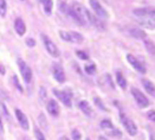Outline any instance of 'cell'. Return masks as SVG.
I'll return each mask as SVG.
<instances>
[{"label": "cell", "mask_w": 155, "mask_h": 140, "mask_svg": "<svg viewBox=\"0 0 155 140\" xmlns=\"http://www.w3.org/2000/svg\"><path fill=\"white\" fill-rule=\"evenodd\" d=\"M133 14L137 17L139 20H152L155 22V11L153 7H140L135 9Z\"/></svg>", "instance_id": "6da1fadb"}, {"label": "cell", "mask_w": 155, "mask_h": 140, "mask_svg": "<svg viewBox=\"0 0 155 140\" xmlns=\"http://www.w3.org/2000/svg\"><path fill=\"white\" fill-rule=\"evenodd\" d=\"M100 126H101V128L103 129L108 135H110V137H113V138L120 139V138L122 137V132H121L120 129H117V128L113 125V122H111L110 120H108V119L102 120L101 124H100Z\"/></svg>", "instance_id": "7a4b0ae2"}, {"label": "cell", "mask_w": 155, "mask_h": 140, "mask_svg": "<svg viewBox=\"0 0 155 140\" xmlns=\"http://www.w3.org/2000/svg\"><path fill=\"white\" fill-rule=\"evenodd\" d=\"M40 38H41V42H43V44L45 46V50L48 51L53 58H58L59 55H61V52L58 50V46L45 33H40Z\"/></svg>", "instance_id": "3957f363"}, {"label": "cell", "mask_w": 155, "mask_h": 140, "mask_svg": "<svg viewBox=\"0 0 155 140\" xmlns=\"http://www.w3.org/2000/svg\"><path fill=\"white\" fill-rule=\"evenodd\" d=\"M120 121L122 124V126L124 127V129L128 132V134L131 137H135L137 134V127L135 125V122L130 119L129 116H127L123 113H120Z\"/></svg>", "instance_id": "277c9868"}, {"label": "cell", "mask_w": 155, "mask_h": 140, "mask_svg": "<svg viewBox=\"0 0 155 140\" xmlns=\"http://www.w3.org/2000/svg\"><path fill=\"white\" fill-rule=\"evenodd\" d=\"M131 95H133L134 100H135V102L137 103V106L140 108H146V107H148L150 104V101L148 100V97L137 88H131Z\"/></svg>", "instance_id": "5b68a950"}, {"label": "cell", "mask_w": 155, "mask_h": 140, "mask_svg": "<svg viewBox=\"0 0 155 140\" xmlns=\"http://www.w3.org/2000/svg\"><path fill=\"white\" fill-rule=\"evenodd\" d=\"M52 93L54 94V96L64 104L65 107H70L71 106V99H72V93L70 91V89L66 90H58L53 89Z\"/></svg>", "instance_id": "8992f818"}, {"label": "cell", "mask_w": 155, "mask_h": 140, "mask_svg": "<svg viewBox=\"0 0 155 140\" xmlns=\"http://www.w3.org/2000/svg\"><path fill=\"white\" fill-rule=\"evenodd\" d=\"M18 68H19V71L21 74V77L24 80V82L28 84L32 81V70H31V68L20 58L18 60Z\"/></svg>", "instance_id": "52a82bcc"}, {"label": "cell", "mask_w": 155, "mask_h": 140, "mask_svg": "<svg viewBox=\"0 0 155 140\" xmlns=\"http://www.w3.org/2000/svg\"><path fill=\"white\" fill-rule=\"evenodd\" d=\"M127 61H128V63L133 67V69H135L139 74H146V73H147L146 65H144L139 58H136L134 55L128 53V55H127Z\"/></svg>", "instance_id": "ba28073f"}, {"label": "cell", "mask_w": 155, "mask_h": 140, "mask_svg": "<svg viewBox=\"0 0 155 140\" xmlns=\"http://www.w3.org/2000/svg\"><path fill=\"white\" fill-rule=\"evenodd\" d=\"M52 76L58 82V83H64L65 82V73L63 70V67L59 63H53L51 67Z\"/></svg>", "instance_id": "9c48e42d"}, {"label": "cell", "mask_w": 155, "mask_h": 140, "mask_svg": "<svg viewBox=\"0 0 155 140\" xmlns=\"http://www.w3.org/2000/svg\"><path fill=\"white\" fill-rule=\"evenodd\" d=\"M89 4H90L91 9L94 10V12L96 13V15H97L100 19L108 18V12L105 11V9L101 5V2H98V1H96V0H90Z\"/></svg>", "instance_id": "30bf717a"}, {"label": "cell", "mask_w": 155, "mask_h": 140, "mask_svg": "<svg viewBox=\"0 0 155 140\" xmlns=\"http://www.w3.org/2000/svg\"><path fill=\"white\" fill-rule=\"evenodd\" d=\"M14 114H15V118H17V120H18L19 125L21 126V128L27 131L30 128V122H28V119L25 115V113L17 108V109H14Z\"/></svg>", "instance_id": "8fae6325"}, {"label": "cell", "mask_w": 155, "mask_h": 140, "mask_svg": "<svg viewBox=\"0 0 155 140\" xmlns=\"http://www.w3.org/2000/svg\"><path fill=\"white\" fill-rule=\"evenodd\" d=\"M46 109L49 112V114L53 116V118H57L59 115V104L56 100H49L48 104H46Z\"/></svg>", "instance_id": "7c38bea8"}, {"label": "cell", "mask_w": 155, "mask_h": 140, "mask_svg": "<svg viewBox=\"0 0 155 140\" xmlns=\"http://www.w3.org/2000/svg\"><path fill=\"white\" fill-rule=\"evenodd\" d=\"M128 33H129L133 38H135V39H144L146 37H147L146 32L143 31L142 29L136 27V26L129 27V29H128Z\"/></svg>", "instance_id": "4fadbf2b"}, {"label": "cell", "mask_w": 155, "mask_h": 140, "mask_svg": "<svg viewBox=\"0 0 155 140\" xmlns=\"http://www.w3.org/2000/svg\"><path fill=\"white\" fill-rule=\"evenodd\" d=\"M14 30H15L17 35H18V36H20V37H23V36L25 35L26 25H25V23H24V20H23L21 18H17V19L14 20Z\"/></svg>", "instance_id": "5bb4252c"}, {"label": "cell", "mask_w": 155, "mask_h": 140, "mask_svg": "<svg viewBox=\"0 0 155 140\" xmlns=\"http://www.w3.org/2000/svg\"><path fill=\"white\" fill-rule=\"evenodd\" d=\"M78 108L82 111V113L88 116V118H91L92 116V108H91L90 103L87 101V100H82L78 103Z\"/></svg>", "instance_id": "9a60e30c"}, {"label": "cell", "mask_w": 155, "mask_h": 140, "mask_svg": "<svg viewBox=\"0 0 155 140\" xmlns=\"http://www.w3.org/2000/svg\"><path fill=\"white\" fill-rule=\"evenodd\" d=\"M115 80H116V83L117 86L121 88V89H127V80H126V77L123 76V74H122V71H118L117 70L116 74H115Z\"/></svg>", "instance_id": "2e32d148"}, {"label": "cell", "mask_w": 155, "mask_h": 140, "mask_svg": "<svg viewBox=\"0 0 155 140\" xmlns=\"http://www.w3.org/2000/svg\"><path fill=\"white\" fill-rule=\"evenodd\" d=\"M142 86H143V88L146 89V91H147L150 96H154L155 95V87H154V83H153L150 80H148V78H143Z\"/></svg>", "instance_id": "e0dca14e"}, {"label": "cell", "mask_w": 155, "mask_h": 140, "mask_svg": "<svg viewBox=\"0 0 155 140\" xmlns=\"http://www.w3.org/2000/svg\"><path fill=\"white\" fill-rule=\"evenodd\" d=\"M70 33V40H71V43H76V44H81V43H83V40H84V37L81 35V33H78V32H69Z\"/></svg>", "instance_id": "ac0fdd59"}, {"label": "cell", "mask_w": 155, "mask_h": 140, "mask_svg": "<svg viewBox=\"0 0 155 140\" xmlns=\"http://www.w3.org/2000/svg\"><path fill=\"white\" fill-rule=\"evenodd\" d=\"M41 4H43L45 14L46 15H50L52 12V9H53V1L52 0H44V1H41Z\"/></svg>", "instance_id": "d6986e66"}, {"label": "cell", "mask_w": 155, "mask_h": 140, "mask_svg": "<svg viewBox=\"0 0 155 140\" xmlns=\"http://www.w3.org/2000/svg\"><path fill=\"white\" fill-rule=\"evenodd\" d=\"M143 44H144V46H146V50L148 51V52H149V53L153 56V55H154V50H155L153 42H152L150 39L144 38V40H143Z\"/></svg>", "instance_id": "ffe728a7"}, {"label": "cell", "mask_w": 155, "mask_h": 140, "mask_svg": "<svg viewBox=\"0 0 155 140\" xmlns=\"http://www.w3.org/2000/svg\"><path fill=\"white\" fill-rule=\"evenodd\" d=\"M84 71L88 75H95L96 74V65L94 63H88L84 65Z\"/></svg>", "instance_id": "44dd1931"}, {"label": "cell", "mask_w": 155, "mask_h": 140, "mask_svg": "<svg viewBox=\"0 0 155 140\" xmlns=\"http://www.w3.org/2000/svg\"><path fill=\"white\" fill-rule=\"evenodd\" d=\"M0 108H1V112H2V115L5 116V119H6L7 121H11V115H10V112H8L7 107H6V104H5L2 101H0Z\"/></svg>", "instance_id": "7402d4cb"}, {"label": "cell", "mask_w": 155, "mask_h": 140, "mask_svg": "<svg viewBox=\"0 0 155 140\" xmlns=\"http://www.w3.org/2000/svg\"><path fill=\"white\" fill-rule=\"evenodd\" d=\"M7 12V2L5 0H0V17L5 18Z\"/></svg>", "instance_id": "603a6c76"}, {"label": "cell", "mask_w": 155, "mask_h": 140, "mask_svg": "<svg viewBox=\"0 0 155 140\" xmlns=\"http://www.w3.org/2000/svg\"><path fill=\"white\" fill-rule=\"evenodd\" d=\"M94 102H95V104L101 109V111H103V112H108V108L105 107V104L103 103V101L100 99V97H94Z\"/></svg>", "instance_id": "cb8c5ba5"}, {"label": "cell", "mask_w": 155, "mask_h": 140, "mask_svg": "<svg viewBox=\"0 0 155 140\" xmlns=\"http://www.w3.org/2000/svg\"><path fill=\"white\" fill-rule=\"evenodd\" d=\"M33 134H35V137H36V139L37 140H46L45 135H44V133H43L38 127H35V129H33Z\"/></svg>", "instance_id": "d4e9b609"}, {"label": "cell", "mask_w": 155, "mask_h": 140, "mask_svg": "<svg viewBox=\"0 0 155 140\" xmlns=\"http://www.w3.org/2000/svg\"><path fill=\"white\" fill-rule=\"evenodd\" d=\"M12 82H13V84L15 86V88L19 90L20 93L24 91V89H23V87H21V84H20V82H19V78H18L17 75H13L12 76Z\"/></svg>", "instance_id": "484cf974"}, {"label": "cell", "mask_w": 155, "mask_h": 140, "mask_svg": "<svg viewBox=\"0 0 155 140\" xmlns=\"http://www.w3.org/2000/svg\"><path fill=\"white\" fill-rule=\"evenodd\" d=\"M68 9H69V5H68L65 1H59V4H58V10H59V12L63 13V14H66Z\"/></svg>", "instance_id": "4316f807"}, {"label": "cell", "mask_w": 155, "mask_h": 140, "mask_svg": "<svg viewBox=\"0 0 155 140\" xmlns=\"http://www.w3.org/2000/svg\"><path fill=\"white\" fill-rule=\"evenodd\" d=\"M76 55H77V57L79 60H83V61H88V60H89V55H88L85 51L78 50L77 52H76Z\"/></svg>", "instance_id": "83f0119b"}, {"label": "cell", "mask_w": 155, "mask_h": 140, "mask_svg": "<svg viewBox=\"0 0 155 140\" xmlns=\"http://www.w3.org/2000/svg\"><path fill=\"white\" fill-rule=\"evenodd\" d=\"M71 135H72V140H81V138H82L81 132L78 129H76V128H74L71 131Z\"/></svg>", "instance_id": "f1b7e54d"}, {"label": "cell", "mask_w": 155, "mask_h": 140, "mask_svg": "<svg viewBox=\"0 0 155 140\" xmlns=\"http://www.w3.org/2000/svg\"><path fill=\"white\" fill-rule=\"evenodd\" d=\"M39 99H40V101H45L46 100V89L44 87L39 88Z\"/></svg>", "instance_id": "f546056e"}, {"label": "cell", "mask_w": 155, "mask_h": 140, "mask_svg": "<svg viewBox=\"0 0 155 140\" xmlns=\"http://www.w3.org/2000/svg\"><path fill=\"white\" fill-rule=\"evenodd\" d=\"M104 77H105V81H107L108 86H109V87H110L113 90L115 89V84H114V82H113V80H111V76H110L109 74H105V75H104Z\"/></svg>", "instance_id": "4dcf8cb0"}, {"label": "cell", "mask_w": 155, "mask_h": 140, "mask_svg": "<svg viewBox=\"0 0 155 140\" xmlns=\"http://www.w3.org/2000/svg\"><path fill=\"white\" fill-rule=\"evenodd\" d=\"M25 43L27 46H30V48H33L35 45H36V40L32 38V37H28V38L25 39Z\"/></svg>", "instance_id": "1f68e13d"}, {"label": "cell", "mask_w": 155, "mask_h": 140, "mask_svg": "<svg viewBox=\"0 0 155 140\" xmlns=\"http://www.w3.org/2000/svg\"><path fill=\"white\" fill-rule=\"evenodd\" d=\"M39 122L41 124V126H44V127L46 128V126H48V122H46L45 115L43 114V113H40V115H39Z\"/></svg>", "instance_id": "d6a6232c"}, {"label": "cell", "mask_w": 155, "mask_h": 140, "mask_svg": "<svg viewBox=\"0 0 155 140\" xmlns=\"http://www.w3.org/2000/svg\"><path fill=\"white\" fill-rule=\"evenodd\" d=\"M147 118H148L149 120H152V121H154L155 120V113L153 109H150V111L147 113Z\"/></svg>", "instance_id": "836d02e7"}, {"label": "cell", "mask_w": 155, "mask_h": 140, "mask_svg": "<svg viewBox=\"0 0 155 140\" xmlns=\"http://www.w3.org/2000/svg\"><path fill=\"white\" fill-rule=\"evenodd\" d=\"M0 133H4V126H2V121H1V118H0Z\"/></svg>", "instance_id": "e575fe53"}, {"label": "cell", "mask_w": 155, "mask_h": 140, "mask_svg": "<svg viewBox=\"0 0 155 140\" xmlns=\"http://www.w3.org/2000/svg\"><path fill=\"white\" fill-rule=\"evenodd\" d=\"M0 74H1V75L5 74V68H4V65H0Z\"/></svg>", "instance_id": "d590c367"}, {"label": "cell", "mask_w": 155, "mask_h": 140, "mask_svg": "<svg viewBox=\"0 0 155 140\" xmlns=\"http://www.w3.org/2000/svg\"><path fill=\"white\" fill-rule=\"evenodd\" d=\"M0 96H1V97H2V99H7V95H6V94H5V93H2V91H1V90H0Z\"/></svg>", "instance_id": "8d00e7d4"}, {"label": "cell", "mask_w": 155, "mask_h": 140, "mask_svg": "<svg viewBox=\"0 0 155 140\" xmlns=\"http://www.w3.org/2000/svg\"><path fill=\"white\" fill-rule=\"evenodd\" d=\"M59 140H70V139H69L68 137H64V135H63V137H61V138H59Z\"/></svg>", "instance_id": "74e56055"}, {"label": "cell", "mask_w": 155, "mask_h": 140, "mask_svg": "<svg viewBox=\"0 0 155 140\" xmlns=\"http://www.w3.org/2000/svg\"><path fill=\"white\" fill-rule=\"evenodd\" d=\"M98 140H108V139H107V138H105V137H103V135H101V137H100V138H98Z\"/></svg>", "instance_id": "f35d334b"}, {"label": "cell", "mask_w": 155, "mask_h": 140, "mask_svg": "<svg viewBox=\"0 0 155 140\" xmlns=\"http://www.w3.org/2000/svg\"><path fill=\"white\" fill-rule=\"evenodd\" d=\"M150 140H154V134H153V133L150 134Z\"/></svg>", "instance_id": "ab89813d"}, {"label": "cell", "mask_w": 155, "mask_h": 140, "mask_svg": "<svg viewBox=\"0 0 155 140\" xmlns=\"http://www.w3.org/2000/svg\"><path fill=\"white\" fill-rule=\"evenodd\" d=\"M85 140H90V138H87V139H85Z\"/></svg>", "instance_id": "60d3db41"}, {"label": "cell", "mask_w": 155, "mask_h": 140, "mask_svg": "<svg viewBox=\"0 0 155 140\" xmlns=\"http://www.w3.org/2000/svg\"><path fill=\"white\" fill-rule=\"evenodd\" d=\"M23 140H28V139H27V138H25V139H23Z\"/></svg>", "instance_id": "b9f144b4"}]
</instances>
